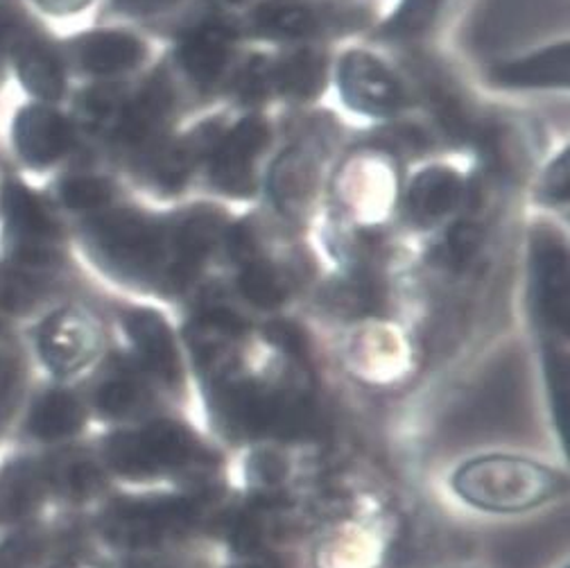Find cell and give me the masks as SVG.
<instances>
[{
	"instance_id": "cell-32",
	"label": "cell",
	"mask_w": 570,
	"mask_h": 568,
	"mask_svg": "<svg viewBox=\"0 0 570 568\" xmlns=\"http://www.w3.org/2000/svg\"><path fill=\"white\" fill-rule=\"evenodd\" d=\"M541 195L550 202H566L570 195V170H568V155H561L559 161L552 164V168L548 170L543 186H541Z\"/></svg>"
},
{
	"instance_id": "cell-8",
	"label": "cell",
	"mask_w": 570,
	"mask_h": 568,
	"mask_svg": "<svg viewBox=\"0 0 570 568\" xmlns=\"http://www.w3.org/2000/svg\"><path fill=\"white\" fill-rule=\"evenodd\" d=\"M532 293L539 320L552 331H570V270L566 249L552 236H537L532 245Z\"/></svg>"
},
{
	"instance_id": "cell-17",
	"label": "cell",
	"mask_w": 570,
	"mask_h": 568,
	"mask_svg": "<svg viewBox=\"0 0 570 568\" xmlns=\"http://www.w3.org/2000/svg\"><path fill=\"white\" fill-rule=\"evenodd\" d=\"M462 195V182L453 170L431 168L416 175L407 193V213L416 225H433L451 213Z\"/></svg>"
},
{
	"instance_id": "cell-31",
	"label": "cell",
	"mask_w": 570,
	"mask_h": 568,
	"mask_svg": "<svg viewBox=\"0 0 570 568\" xmlns=\"http://www.w3.org/2000/svg\"><path fill=\"white\" fill-rule=\"evenodd\" d=\"M548 376H550V385L554 392V408L559 410V423H561L563 435H566V425H568V361H566V356L550 353Z\"/></svg>"
},
{
	"instance_id": "cell-36",
	"label": "cell",
	"mask_w": 570,
	"mask_h": 568,
	"mask_svg": "<svg viewBox=\"0 0 570 568\" xmlns=\"http://www.w3.org/2000/svg\"><path fill=\"white\" fill-rule=\"evenodd\" d=\"M0 52H3V48H0Z\"/></svg>"
},
{
	"instance_id": "cell-18",
	"label": "cell",
	"mask_w": 570,
	"mask_h": 568,
	"mask_svg": "<svg viewBox=\"0 0 570 568\" xmlns=\"http://www.w3.org/2000/svg\"><path fill=\"white\" fill-rule=\"evenodd\" d=\"M76 52L89 74L116 76L142 59V43L127 32H94L78 41Z\"/></svg>"
},
{
	"instance_id": "cell-27",
	"label": "cell",
	"mask_w": 570,
	"mask_h": 568,
	"mask_svg": "<svg viewBox=\"0 0 570 568\" xmlns=\"http://www.w3.org/2000/svg\"><path fill=\"white\" fill-rule=\"evenodd\" d=\"M109 199L111 186L100 177H73L61 184V202L73 210L100 208Z\"/></svg>"
},
{
	"instance_id": "cell-22",
	"label": "cell",
	"mask_w": 570,
	"mask_h": 568,
	"mask_svg": "<svg viewBox=\"0 0 570 568\" xmlns=\"http://www.w3.org/2000/svg\"><path fill=\"white\" fill-rule=\"evenodd\" d=\"M315 186V170L302 153L281 157L272 175V193L281 208L299 210L306 206Z\"/></svg>"
},
{
	"instance_id": "cell-9",
	"label": "cell",
	"mask_w": 570,
	"mask_h": 568,
	"mask_svg": "<svg viewBox=\"0 0 570 568\" xmlns=\"http://www.w3.org/2000/svg\"><path fill=\"white\" fill-rule=\"evenodd\" d=\"M340 89L348 107L370 116H390L403 105L396 78L367 52H348L342 59Z\"/></svg>"
},
{
	"instance_id": "cell-33",
	"label": "cell",
	"mask_w": 570,
	"mask_h": 568,
	"mask_svg": "<svg viewBox=\"0 0 570 568\" xmlns=\"http://www.w3.org/2000/svg\"><path fill=\"white\" fill-rule=\"evenodd\" d=\"M173 3H177V0H118V6L131 14H153Z\"/></svg>"
},
{
	"instance_id": "cell-14",
	"label": "cell",
	"mask_w": 570,
	"mask_h": 568,
	"mask_svg": "<svg viewBox=\"0 0 570 568\" xmlns=\"http://www.w3.org/2000/svg\"><path fill=\"white\" fill-rule=\"evenodd\" d=\"M43 469L52 499L68 503H87L105 487V467L96 458L63 451L52 458H43Z\"/></svg>"
},
{
	"instance_id": "cell-30",
	"label": "cell",
	"mask_w": 570,
	"mask_h": 568,
	"mask_svg": "<svg viewBox=\"0 0 570 568\" xmlns=\"http://www.w3.org/2000/svg\"><path fill=\"white\" fill-rule=\"evenodd\" d=\"M482 247V232L473 223H458L446 236V254L455 265L469 263Z\"/></svg>"
},
{
	"instance_id": "cell-26",
	"label": "cell",
	"mask_w": 570,
	"mask_h": 568,
	"mask_svg": "<svg viewBox=\"0 0 570 568\" xmlns=\"http://www.w3.org/2000/svg\"><path fill=\"white\" fill-rule=\"evenodd\" d=\"M444 0H403L399 12L387 21L385 35L394 39L416 37L428 30L442 10Z\"/></svg>"
},
{
	"instance_id": "cell-11",
	"label": "cell",
	"mask_w": 570,
	"mask_h": 568,
	"mask_svg": "<svg viewBox=\"0 0 570 568\" xmlns=\"http://www.w3.org/2000/svg\"><path fill=\"white\" fill-rule=\"evenodd\" d=\"M267 144V127L258 118L240 120L213 150V182L234 195L254 186V161Z\"/></svg>"
},
{
	"instance_id": "cell-34",
	"label": "cell",
	"mask_w": 570,
	"mask_h": 568,
	"mask_svg": "<svg viewBox=\"0 0 570 568\" xmlns=\"http://www.w3.org/2000/svg\"><path fill=\"white\" fill-rule=\"evenodd\" d=\"M37 3L50 12H73L85 8L89 0H37Z\"/></svg>"
},
{
	"instance_id": "cell-25",
	"label": "cell",
	"mask_w": 570,
	"mask_h": 568,
	"mask_svg": "<svg viewBox=\"0 0 570 568\" xmlns=\"http://www.w3.org/2000/svg\"><path fill=\"white\" fill-rule=\"evenodd\" d=\"M240 293L258 309H276L285 302V286L274 267L249 261L240 272Z\"/></svg>"
},
{
	"instance_id": "cell-24",
	"label": "cell",
	"mask_w": 570,
	"mask_h": 568,
	"mask_svg": "<svg viewBox=\"0 0 570 568\" xmlns=\"http://www.w3.org/2000/svg\"><path fill=\"white\" fill-rule=\"evenodd\" d=\"M146 403V392L127 376H111L102 381L94 394L96 410L107 419H125L138 412Z\"/></svg>"
},
{
	"instance_id": "cell-1",
	"label": "cell",
	"mask_w": 570,
	"mask_h": 568,
	"mask_svg": "<svg viewBox=\"0 0 570 568\" xmlns=\"http://www.w3.org/2000/svg\"><path fill=\"white\" fill-rule=\"evenodd\" d=\"M563 478L552 469L519 458H480L455 476L464 501L489 512L532 510L563 489Z\"/></svg>"
},
{
	"instance_id": "cell-15",
	"label": "cell",
	"mask_w": 570,
	"mask_h": 568,
	"mask_svg": "<svg viewBox=\"0 0 570 568\" xmlns=\"http://www.w3.org/2000/svg\"><path fill=\"white\" fill-rule=\"evenodd\" d=\"M570 50L568 43L546 48L525 59L508 61L491 70V80L501 87H566Z\"/></svg>"
},
{
	"instance_id": "cell-19",
	"label": "cell",
	"mask_w": 570,
	"mask_h": 568,
	"mask_svg": "<svg viewBox=\"0 0 570 568\" xmlns=\"http://www.w3.org/2000/svg\"><path fill=\"white\" fill-rule=\"evenodd\" d=\"M28 370L21 351L12 344H0V444L8 442L19 429L26 408Z\"/></svg>"
},
{
	"instance_id": "cell-3",
	"label": "cell",
	"mask_w": 570,
	"mask_h": 568,
	"mask_svg": "<svg viewBox=\"0 0 570 568\" xmlns=\"http://www.w3.org/2000/svg\"><path fill=\"white\" fill-rule=\"evenodd\" d=\"M87 238L105 265L129 276L148 274L161 252L157 225L134 210H111L89 221Z\"/></svg>"
},
{
	"instance_id": "cell-7",
	"label": "cell",
	"mask_w": 570,
	"mask_h": 568,
	"mask_svg": "<svg viewBox=\"0 0 570 568\" xmlns=\"http://www.w3.org/2000/svg\"><path fill=\"white\" fill-rule=\"evenodd\" d=\"M50 499L43 458L23 453L0 462V535L32 526Z\"/></svg>"
},
{
	"instance_id": "cell-12",
	"label": "cell",
	"mask_w": 570,
	"mask_h": 568,
	"mask_svg": "<svg viewBox=\"0 0 570 568\" xmlns=\"http://www.w3.org/2000/svg\"><path fill=\"white\" fill-rule=\"evenodd\" d=\"M73 144V131L66 118L48 107H26L14 120V146L21 159L32 168H46L59 161Z\"/></svg>"
},
{
	"instance_id": "cell-20",
	"label": "cell",
	"mask_w": 570,
	"mask_h": 568,
	"mask_svg": "<svg viewBox=\"0 0 570 568\" xmlns=\"http://www.w3.org/2000/svg\"><path fill=\"white\" fill-rule=\"evenodd\" d=\"M220 221L208 210H197L181 223V227L175 234V247L179 254L177 274L181 278H188L197 263L204 261V256L213 249V245L220 238Z\"/></svg>"
},
{
	"instance_id": "cell-6",
	"label": "cell",
	"mask_w": 570,
	"mask_h": 568,
	"mask_svg": "<svg viewBox=\"0 0 570 568\" xmlns=\"http://www.w3.org/2000/svg\"><path fill=\"white\" fill-rule=\"evenodd\" d=\"M100 346L98 326L80 311L52 313L37 331L39 359L57 379H70L87 370L98 359Z\"/></svg>"
},
{
	"instance_id": "cell-5",
	"label": "cell",
	"mask_w": 570,
	"mask_h": 568,
	"mask_svg": "<svg viewBox=\"0 0 570 568\" xmlns=\"http://www.w3.org/2000/svg\"><path fill=\"white\" fill-rule=\"evenodd\" d=\"M195 506L186 499L118 501L102 517V532L118 546L142 548L188 526Z\"/></svg>"
},
{
	"instance_id": "cell-23",
	"label": "cell",
	"mask_w": 570,
	"mask_h": 568,
	"mask_svg": "<svg viewBox=\"0 0 570 568\" xmlns=\"http://www.w3.org/2000/svg\"><path fill=\"white\" fill-rule=\"evenodd\" d=\"M272 82L285 96L299 100L313 98L324 82V61L320 55L304 50L291 59H285L276 70H272Z\"/></svg>"
},
{
	"instance_id": "cell-4",
	"label": "cell",
	"mask_w": 570,
	"mask_h": 568,
	"mask_svg": "<svg viewBox=\"0 0 570 568\" xmlns=\"http://www.w3.org/2000/svg\"><path fill=\"white\" fill-rule=\"evenodd\" d=\"M3 218L12 256L23 267H48L57 254V227L48 206L19 182L3 186Z\"/></svg>"
},
{
	"instance_id": "cell-29",
	"label": "cell",
	"mask_w": 570,
	"mask_h": 568,
	"mask_svg": "<svg viewBox=\"0 0 570 568\" xmlns=\"http://www.w3.org/2000/svg\"><path fill=\"white\" fill-rule=\"evenodd\" d=\"M37 300L35 281L26 274L3 272L0 274V313H23L32 309Z\"/></svg>"
},
{
	"instance_id": "cell-10",
	"label": "cell",
	"mask_w": 570,
	"mask_h": 568,
	"mask_svg": "<svg viewBox=\"0 0 570 568\" xmlns=\"http://www.w3.org/2000/svg\"><path fill=\"white\" fill-rule=\"evenodd\" d=\"M85 421V403L73 392L66 388H50L23 408L19 431L32 444L57 447L80 435Z\"/></svg>"
},
{
	"instance_id": "cell-28",
	"label": "cell",
	"mask_w": 570,
	"mask_h": 568,
	"mask_svg": "<svg viewBox=\"0 0 570 568\" xmlns=\"http://www.w3.org/2000/svg\"><path fill=\"white\" fill-rule=\"evenodd\" d=\"M548 548L546 535H521L519 539H510L501 550H498V559L503 561L505 568H537L541 564V555Z\"/></svg>"
},
{
	"instance_id": "cell-13",
	"label": "cell",
	"mask_w": 570,
	"mask_h": 568,
	"mask_svg": "<svg viewBox=\"0 0 570 568\" xmlns=\"http://www.w3.org/2000/svg\"><path fill=\"white\" fill-rule=\"evenodd\" d=\"M125 329L148 370L170 385L177 383L181 363L168 324L153 311H136L125 320Z\"/></svg>"
},
{
	"instance_id": "cell-2",
	"label": "cell",
	"mask_w": 570,
	"mask_h": 568,
	"mask_svg": "<svg viewBox=\"0 0 570 568\" xmlns=\"http://www.w3.org/2000/svg\"><path fill=\"white\" fill-rule=\"evenodd\" d=\"M202 447L175 421H153L136 431L111 435L102 447V467L125 478H150L195 462Z\"/></svg>"
},
{
	"instance_id": "cell-16",
	"label": "cell",
	"mask_w": 570,
	"mask_h": 568,
	"mask_svg": "<svg viewBox=\"0 0 570 568\" xmlns=\"http://www.w3.org/2000/svg\"><path fill=\"white\" fill-rule=\"evenodd\" d=\"M232 57V37L223 26L206 23L195 28L181 43L179 59L186 74L199 85H213Z\"/></svg>"
},
{
	"instance_id": "cell-21",
	"label": "cell",
	"mask_w": 570,
	"mask_h": 568,
	"mask_svg": "<svg viewBox=\"0 0 570 568\" xmlns=\"http://www.w3.org/2000/svg\"><path fill=\"white\" fill-rule=\"evenodd\" d=\"M254 28L269 39H304L320 30V17L308 6L269 3L254 14Z\"/></svg>"
},
{
	"instance_id": "cell-35",
	"label": "cell",
	"mask_w": 570,
	"mask_h": 568,
	"mask_svg": "<svg viewBox=\"0 0 570 568\" xmlns=\"http://www.w3.org/2000/svg\"><path fill=\"white\" fill-rule=\"evenodd\" d=\"M131 568H179L175 564H164V561H136Z\"/></svg>"
}]
</instances>
